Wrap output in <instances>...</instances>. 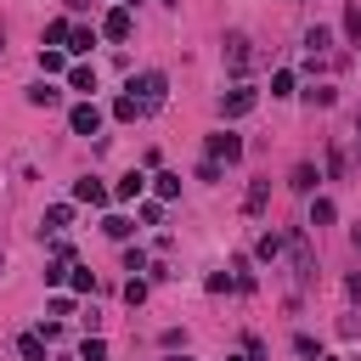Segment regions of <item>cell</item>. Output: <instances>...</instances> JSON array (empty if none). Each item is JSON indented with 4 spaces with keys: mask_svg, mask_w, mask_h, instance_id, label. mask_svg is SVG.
Segmentation results:
<instances>
[{
    "mask_svg": "<svg viewBox=\"0 0 361 361\" xmlns=\"http://www.w3.org/2000/svg\"><path fill=\"white\" fill-rule=\"evenodd\" d=\"M254 102H259V96H254L248 85H237L231 96H220V118H243V113H254Z\"/></svg>",
    "mask_w": 361,
    "mask_h": 361,
    "instance_id": "cell-1",
    "label": "cell"
},
{
    "mask_svg": "<svg viewBox=\"0 0 361 361\" xmlns=\"http://www.w3.org/2000/svg\"><path fill=\"white\" fill-rule=\"evenodd\" d=\"M68 124H73V135H96V130H102V107H96V102H79V107L68 113Z\"/></svg>",
    "mask_w": 361,
    "mask_h": 361,
    "instance_id": "cell-2",
    "label": "cell"
},
{
    "mask_svg": "<svg viewBox=\"0 0 361 361\" xmlns=\"http://www.w3.org/2000/svg\"><path fill=\"white\" fill-rule=\"evenodd\" d=\"M209 158H214V164H237V158H243V141H237L231 130H220V135H209Z\"/></svg>",
    "mask_w": 361,
    "mask_h": 361,
    "instance_id": "cell-3",
    "label": "cell"
},
{
    "mask_svg": "<svg viewBox=\"0 0 361 361\" xmlns=\"http://www.w3.org/2000/svg\"><path fill=\"white\" fill-rule=\"evenodd\" d=\"M130 90H141V107H158L169 85H164V73H141V85H130Z\"/></svg>",
    "mask_w": 361,
    "mask_h": 361,
    "instance_id": "cell-4",
    "label": "cell"
},
{
    "mask_svg": "<svg viewBox=\"0 0 361 361\" xmlns=\"http://www.w3.org/2000/svg\"><path fill=\"white\" fill-rule=\"evenodd\" d=\"M130 28H135V23H130V11H124V6L102 17V34H107V39H130Z\"/></svg>",
    "mask_w": 361,
    "mask_h": 361,
    "instance_id": "cell-5",
    "label": "cell"
},
{
    "mask_svg": "<svg viewBox=\"0 0 361 361\" xmlns=\"http://www.w3.org/2000/svg\"><path fill=\"white\" fill-rule=\"evenodd\" d=\"M226 62H231V73H243V68L254 62V51H248V39H243V34H231V39H226Z\"/></svg>",
    "mask_w": 361,
    "mask_h": 361,
    "instance_id": "cell-6",
    "label": "cell"
},
{
    "mask_svg": "<svg viewBox=\"0 0 361 361\" xmlns=\"http://www.w3.org/2000/svg\"><path fill=\"white\" fill-rule=\"evenodd\" d=\"M73 197H79V203H90V209H102V203H107V186L85 175V180H73Z\"/></svg>",
    "mask_w": 361,
    "mask_h": 361,
    "instance_id": "cell-7",
    "label": "cell"
},
{
    "mask_svg": "<svg viewBox=\"0 0 361 361\" xmlns=\"http://www.w3.org/2000/svg\"><path fill=\"white\" fill-rule=\"evenodd\" d=\"M141 113H147V107H141V96H135V90H124V96L113 102V118H124V124H135Z\"/></svg>",
    "mask_w": 361,
    "mask_h": 361,
    "instance_id": "cell-8",
    "label": "cell"
},
{
    "mask_svg": "<svg viewBox=\"0 0 361 361\" xmlns=\"http://www.w3.org/2000/svg\"><path fill=\"white\" fill-rule=\"evenodd\" d=\"M141 192H147V175H141V169H130V175H124V180L113 186V197H124V203H135Z\"/></svg>",
    "mask_w": 361,
    "mask_h": 361,
    "instance_id": "cell-9",
    "label": "cell"
},
{
    "mask_svg": "<svg viewBox=\"0 0 361 361\" xmlns=\"http://www.w3.org/2000/svg\"><path fill=\"white\" fill-rule=\"evenodd\" d=\"M310 271H316V259H310V243H305V237H293V276H299V282H310Z\"/></svg>",
    "mask_w": 361,
    "mask_h": 361,
    "instance_id": "cell-10",
    "label": "cell"
},
{
    "mask_svg": "<svg viewBox=\"0 0 361 361\" xmlns=\"http://www.w3.org/2000/svg\"><path fill=\"white\" fill-rule=\"evenodd\" d=\"M17 350H23V361H45V338H39V333H23Z\"/></svg>",
    "mask_w": 361,
    "mask_h": 361,
    "instance_id": "cell-11",
    "label": "cell"
},
{
    "mask_svg": "<svg viewBox=\"0 0 361 361\" xmlns=\"http://www.w3.org/2000/svg\"><path fill=\"white\" fill-rule=\"evenodd\" d=\"M68 85L90 96V90H96V68H68Z\"/></svg>",
    "mask_w": 361,
    "mask_h": 361,
    "instance_id": "cell-12",
    "label": "cell"
},
{
    "mask_svg": "<svg viewBox=\"0 0 361 361\" xmlns=\"http://www.w3.org/2000/svg\"><path fill=\"white\" fill-rule=\"evenodd\" d=\"M333 214H338L333 197H316V203H310V226H333Z\"/></svg>",
    "mask_w": 361,
    "mask_h": 361,
    "instance_id": "cell-13",
    "label": "cell"
},
{
    "mask_svg": "<svg viewBox=\"0 0 361 361\" xmlns=\"http://www.w3.org/2000/svg\"><path fill=\"white\" fill-rule=\"evenodd\" d=\"M152 186H158V197H180V175H169V169L152 175Z\"/></svg>",
    "mask_w": 361,
    "mask_h": 361,
    "instance_id": "cell-14",
    "label": "cell"
},
{
    "mask_svg": "<svg viewBox=\"0 0 361 361\" xmlns=\"http://www.w3.org/2000/svg\"><path fill=\"white\" fill-rule=\"evenodd\" d=\"M265 197H271V180H254V186H248V214H259Z\"/></svg>",
    "mask_w": 361,
    "mask_h": 361,
    "instance_id": "cell-15",
    "label": "cell"
},
{
    "mask_svg": "<svg viewBox=\"0 0 361 361\" xmlns=\"http://www.w3.org/2000/svg\"><path fill=\"white\" fill-rule=\"evenodd\" d=\"M90 45H96V28H73L68 34V51H90Z\"/></svg>",
    "mask_w": 361,
    "mask_h": 361,
    "instance_id": "cell-16",
    "label": "cell"
},
{
    "mask_svg": "<svg viewBox=\"0 0 361 361\" xmlns=\"http://www.w3.org/2000/svg\"><path fill=\"white\" fill-rule=\"evenodd\" d=\"M28 102H34V107H56V102H62V96H56V90H51V85H34V90H28Z\"/></svg>",
    "mask_w": 361,
    "mask_h": 361,
    "instance_id": "cell-17",
    "label": "cell"
},
{
    "mask_svg": "<svg viewBox=\"0 0 361 361\" xmlns=\"http://www.w3.org/2000/svg\"><path fill=\"white\" fill-rule=\"evenodd\" d=\"M102 231H107V237H130V231H135V226H130V220H124V214H107V220H102Z\"/></svg>",
    "mask_w": 361,
    "mask_h": 361,
    "instance_id": "cell-18",
    "label": "cell"
},
{
    "mask_svg": "<svg viewBox=\"0 0 361 361\" xmlns=\"http://www.w3.org/2000/svg\"><path fill=\"white\" fill-rule=\"evenodd\" d=\"M79 361H107V344H102V338H85V344H79Z\"/></svg>",
    "mask_w": 361,
    "mask_h": 361,
    "instance_id": "cell-19",
    "label": "cell"
},
{
    "mask_svg": "<svg viewBox=\"0 0 361 361\" xmlns=\"http://www.w3.org/2000/svg\"><path fill=\"white\" fill-rule=\"evenodd\" d=\"M305 45H310V56H316V51H327V45H333V34H327V28H310V34H305Z\"/></svg>",
    "mask_w": 361,
    "mask_h": 361,
    "instance_id": "cell-20",
    "label": "cell"
},
{
    "mask_svg": "<svg viewBox=\"0 0 361 361\" xmlns=\"http://www.w3.org/2000/svg\"><path fill=\"white\" fill-rule=\"evenodd\" d=\"M271 96H293V73H288V68L271 73Z\"/></svg>",
    "mask_w": 361,
    "mask_h": 361,
    "instance_id": "cell-21",
    "label": "cell"
},
{
    "mask_svg": "<svg viewBox=\"0 0 361 361\" xmlns=\"http://www.w3.org/2000/svg\"><path fill=\"white\" fill-rule=\"evenodd\" d=\"M310 186H316V169L299 164V169H293V192H310Z\"/></svg>",
    "mask_w": 361,
    "mask_h": 361,
    "instance_id": "cell-22",
    "label": "cell"
},
{
    "mask_svg": "<svg viewBox=\"0 0 361 361\" xmlns=\"http://www.w3.org/2000/svg\"><path fill=\"white\" fill-rule=\"evenodd\" d=\"M276 254H282V237L265 231V237H259V259H276Z\"/></svg>",
    "mask_w": 361,
    "mask_h": 361,
    "instance_id": "cell-23",
    "label": "cell"
},
{
    "mask_svg": "<svg viewBox=\"0 0 361 361\" xmlns=\"http://www.w3.org/2000/svg\"><path fill=\"white\" fill-rule=\"evenodd\" d=\"M68 34H73V28H68V23H62V17H56V23H51V28H45V45H62V39H68Z\"/></svg>",
    "mask_w": 361,
    "mask_h": 361,
    "instance_id": "cell-24",
    "label": "cell"
},
{
    "mask_svg": "<svg viewBox=\"0 0 361 361\" xmlns=\"http://www.w3.org/2000/svg\"><path fill=\"white\" fill-rule=\"evenodd\" d=\"M305 102H310V107H333V90H327V85H316V90H305Z\"/></svg>",
    "mask_w": 361,
    "mask_h": 361,
    "instance_id": "cell-25",
    "label": "cell"
},
{
    "mask_svg": "<svg viewBox=\"0 0 361 361\" xmlns=\"http://www.w3.org/2000/svg\"><path fill=\"white\" fill-rule=\"evenodd\" d=\"M68 220H73V209H68V203H56V209H45V226H68Z\"/></svg>",
    "mask_w": 361,
    "mask_h": 361,
    "instance_id": "cell-26",
    "label": "cell"
},
{
    "mask_svg": "<svg viewBox=\"0 0 361 361\" xmlns=\"http://www.w3.org/2000/svg\"><path fill=\"white\" fill-rule=\"evenodd\" d=\"M124 299H130V305H141V299H147V282H141V276H130V282H124Z\"/></svg>",
    "mask_w": 361,
    "mask_h": 361,
    "instance_id": "cell-27",
    "label": "cell"
},
{
    "mask_svg": "<svg viewBox=\"0 0 361 361\" xmlns=\"http://www.w3.org/2000/svg\"><path fill=\"white\" fill-rule=\"evenodd\" d=\"M344 34H350V39H361V6H350V11H344Z\"/></svg>",
    "mask_w": 361,
    "mask_h": 361,
    "instance_id": "cell-28",
    "label": "cell"
},
{
    "mask_svg": "<svg viewBox=\"0 0 361 361\" xmlns=\"http://www.w3.org/2000/svg\"><path fill=\"white\" fill-rule=\"evenodd\" d=\"M39 68L45 73H62V51H39Z\"/></svg>",
    "mask_w": 361,
    "mask_h": 361,
    "instance_id": "cell-29",
    "label": "cell"
},
{
    "mask_svg": "<svg viewBox=\"0 0 361 361\" xmlns=\"http://www.w3.org/2000/svg\"><path fill=\"white\" fill-rule=\"evenodd\" d=\"M90 288H96V276H90V271H79V265H73V293H90Z\"/></svg>",
    "mask_w": 361,
    "mask_h": 361,
    "instance_id": "cell-30",
    "label": "cell"
},
{
    "mask_svg": "<svg viewBox=\"0 0 361 361\" xmlns=\"http://www.w3.org/2000/svg\"><path fill=\"white\" fill-rule=\"evenodd\" d=\"M350 299H361V276H350Z\"/></svg>",
    "mask_w": 361,
    "mask_h": 361,
    "instance_id": "cell-31",
    "label": "cell"
},
{
    "mask_svg": "<svg viewBox=\"0 0 361 361\" xmlns=\"http://www.w3.org/2000/svg\"><path fill=\"white\" fill-rule=\"evenodd\" d=\"M355 248H361V226H355Z\"/></svg>",
    "mask_w": 361,
    "mask_h": 361,
    "instance_id": "cell-32",
    "label": "cell"
},
{
    "mask_svg": "<svg viewBox=\"0 0 361 361\" xmlns=\"http://www.w3.org/2000/svg\"><path fill=\"white\" fill-rule=\"evenodd\" d=\"M169 361H192V355H169Z\"/></svg>",
    "mask_w": 361,
    "mask_h": 361,
    "instance_id": "cell-33",
    "label": "cell"
},
{
    "mask_svg": "<svg viewBox=\"0 0 361 361\" xmlns=\"http://www.w3.org/2000/svg\"><path fill=\"white\" fill-rule=\"evenodd\" d=\"M231 361H248V355H231Z\"/></svg>",
    "mask_w": 361,
    "mask_h": 361,
    "instance_id": "cell-34",
    "label": "cell"
},
{
    "mask_svg": "<svg viewBox=\"0 0 361 361\" xmlns=\"http://www.w3.org/2000/svg\"><path fill=\"white\" fill-rule=\"evenodd\" d=\"M316 361H333V355H316Z\"/></svg>",
    "mask_w": 361,
    "mask_h": 361,
    "instance_id": "cell-35",
    "label": "cell"
},
{
    "mask_svg": "<svg viewBox=\"0 0 361 361\" xmlns=\"http://www.w3.org/2000/svg\"><path fill=\"white\" fill-rule=\"evenodd\" d=\"M355 130H361V118H355Z\"/></svg>",
    "mask_w": 361,
    "mask_h": 361,
    "instance_id": "cell-36",
    "label": "cell"
}]
</instances>
